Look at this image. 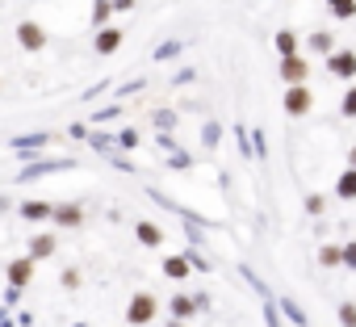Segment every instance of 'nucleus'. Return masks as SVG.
<instances>
[{
	"mask_svg": "<svg viewBox=\"0 0 356 327\" xmlns=\"http://www.w3.org/2000/svg\"><path fill=\"white\" fill-rule=\"evenodd\" d=\"M348 168H352V173H356V143H352V147H348Z\"/></svg>",
	"mask_w": 356,
	"mask_h": 327,
	"instance_id": "49",
	"label": "nucleus"
},
{
	"mask_svg": "<svg viewBox=\"0 0 356 327\" xmlns=\"http://www.w3.org/2000/svg\"><path fill=\"white\" fill-rule=\"evenodd\" d=\"M105 159H109V164H113V168H118V173H126V177H138V164H134V159H126V155H122V151H109V155H105Z\"/></svg>",
	"mask_w": 356,
	"mask_h": 327,
	"instance_id": "33",
	"label": "nucleus"
},
{
	"mask_svg": "<svg viewBox=\"0 0 356 327\" xmlns=\"http://www.w3.org/2000/svg\"><path fill=\"white\" fill-rule=\"evenodd\" d=\"M13 210L22 223H51L55 218V202H42V198H22Z\"/></svg>",
	"mask_w": 356,
	"mask_h": 327,
	"instance_id": "9",
	"label": "nucleus"
},
{
	"mask_svg": "<svg viewBox=\"0 0 356 327\" xmlns=\"http://www.w3.org/2000/svg\"><path fill=\"white\" fill-rule=\"evenodd\" d=\"M193 302H197V314H206V310L214 306V298H210L206 289H197V294H193Z\"/></svg>",
	"mask_w": 356,
	"mask_h": 327,
	"instance_id": "46",
	"label": "nucleus"
},
{
	"mask_svg": "<svg viewBox=\"0 0 356 327\" xmlns=\"http://www.w3.org/2000/svg\"><path fill=\"white\" fill-rule=\"evenodd\" d=\"M302 210H306L310 218H318V214L327 210V198H323V193H306V198H302Z\"/></svg>",
	"mask_w": 356,
	"mask_h": 327,
	"instance_id": "36",
	"label": "nucleus"
},
{
	"mask_svg": "<svg viewBox=\"0 0 356 327\" xmlns=\"http://www.w3.org/2000/svg\"><path fill=\"white\" fill-rule=\"evenodd\" d=\"M343 269H348V273H356V239H348V244H343Z\"/></svg>",
	"mask_w": 356,
	"mask_h": 327,
	"instance_id": "45",
	"label": "nucleus"
},
{
	"mask_svg": "<svg viewBox=\"0 0 356 327\" xmlns=\"http://www.w3.org/2000/svg\"><path fill=\"white\" fill-rule=\"evenodd\" d=\"M134 239H138L143 248H151V252H155V248H163V227H159V223H151V218H138V223H134Z\"/></svg>",
	"mask_w": 356,
	"mask_h": 327,
	"instance_id": "16",
	"label": "nucleus"
},
{
	"mask_svg": "<svg viewBox=\"0 0 356 327\" xmlns=\"http://www.w3.org/2000/svg\"><path fill=\"white\" fill-rule=\"evenodd\" d=\"M302 47H306V55H323V59H331V55L339 51L331 30H310V34L302 38Z\"/></svg>",
	"mask_w": 356,
	"mask_h": 327,
	"instance_id": "14",
	"label": "nucleus"
},
{
	"mask_svg": "<svg viewBox=\"0 0 356 327\" xmlns=\"http://www.w3.org/2000/svg\"><path fill=\"white\" fill-rule=\"evenodd\" d=\"M47 42H51V30H47L42 22H34V17H22V22H17V47H22L26 55L47 51Z\"/></svg>",
	"mask_w": 356,
	"mask_h": 327,
	"instance_id": "4",
	"label": "nucleus"
},
{
	"mask_svg": "<svg viewBox=\"0 0 356 327\" xmlns=\"http://www.w3.org/2000/svg\"><path fill=\"white\" fill-rule=\"evenodd\" d=\"M235 143H239V155L252 164V130H248L243 122H235Z\"/></svg>",
	"mask_w": 356,
	"mask_h": 327,
	"instance_id": "34",
	"label": "nucleus"
},
{
	"mask_svg": "<svg viewBox=\"0 0 356 327\" xmlns=\"http://www.w3.org/2000/svg\"><path fill=\"white\" fill-rule=\"evenodd\" d=\"M281 109H285V118H306V113L314 109V93H310L306 84H298V88H285V97H281Z\"/></svg>",
	"mask_w": 356,
	"mask_h": 327,
	"instance_id": "7",
	"label": "nucleus"
},
{
	"mask_svg": "<svg viewBox=\"0 0 356 327\" xmlns=\"http://www.w3.org/2000/svg\"><path fill=\"white\" fill-rule=\"evenodd\" d=\"M88 26H92V34H97V30H105V26H113V0H92Z\"/></svg>",
	"mask_w": 356,
	"mask_h": 327,
	"instance_id": "21",
	"label": "nucleus"
},
{
	"mask_svg": "<svg viewBox=\"0 0 356 327\" xmlns=\"http://www.w3.org/2000/svg\"><path fill=\"white\" fill-rule=\"evenodd\" d=\"M185 260L193 264V273H214V260H210L202 248H189V244H185Z\"/></svg>",
	"mask_w": 356,
	"mask_h": 327,
	"instance_id": "31",
	"label": "nucleus"
},
{
	"mask_svg": "<svg viewBox=\"0 0 356 327\" xmlns=\"http://www.w3.org/2000/svg\"><path fill=\"white\" fill-rule=\"evenodd\" d=\"M193 314H197V302H193V294H189V289H176V294L168 298V319L189 323Z\"/></svg>",
	"mask_w": 356,
	"mask_h": 327,
	"instance_id": "13",
	"label": "nucleus"
},
{
	"mask_svg": "<svg viewBox=\"0 0 356 327\" xmlns=\"http://www.w3.org/2000/svg\"><path fill=\"white\" fill-rule=\"evenodd\" d=\"M159 273H163L168 281H176V285H181V281H189V277H193V264L185 260V252H172V256H163Z\"/></svg>",
	"mask_w": 356,
	"mask_h": 327,
	"instance_id": "15",
	"label": "nucleus"
},
{
	"mask_svg": "<svg viewBox=\"0 0 356 327\" xmlns=\"http://www.w3.org/2000/svg\"><path fill=\"white\" fill-rule=\"evenodd\" d=\"M193 80H197V67H181V72L172 76V88H185V84H193Z\"/></svg>",
	"mask_w": 356,
	"mask_h": 327,
	"instance_id": "40",
	"label": "nucleus"
},
{
	"mask_svg": "<svg viewBox=\"0 0 356 327\" xmlns=\"http://www.w3.org/2000/svg\"><path fill=\"white\" fill-rule=\"evenodd\" d=\"M143 88H147V76L126 80V84H118V101H126V97H134V93H143Z\"/></svg>",
	"mask_w": 356,
	"mask_h": 327,
	"instance_id": "38",
	"label": "nucleus"
},
{
	"mask_svg": "<svg viewBox=\"0 0 356 327\" xmlns=\"http://www.w3.org/2000/svg\"><path fill=\"white\" fill-rule=\"evenodd\" d=\"M88 147H92V151H97V155L105 159L109 151H118V138H113L109 130H92V138H88Z\"/></svg>",
	"mask_w": 356,
	"mask_h": 327,
	"instance_id": "30",
	"label": "nucleus"
},
{
	"mask_svg": "<svg viewBox=\"0 0 356 327\" xmlns=\"http://www.w3.org/2000/svg\"><path fill=\"white\" fill-rule=\"evenodd\" d=\"M122 42H126V34H122V26H105V30H97V34H92V51H97L101 59H109V55H118V51H122Z\"/></svg>",
	"mask_w": 356,
	"mask_h": 327,
	"instance_id": "11",
	"label": "nucleus"
},
{
	"mask_svg": "<svg viewBox=\"0 0 356 327\" xmlns=\"http://www.w3.org/2000/svg\"><path fill=\"white\" fill-rule=\"evenodd\" d=\"M113 138H118V151H122V155H130V151H138V147H143V134H138L134 126H118V130H113Z\"/></svg>",
	"mask_w": 356,
	"mask_h": 327,
	"instance_id": "24",
	"label": "nucleus"
},
{
	"mask_svg": "<svg viewBox=\"0 0 356 327\" xmlns=\"http://www.w3.org/2000/svg\"><path fill=\"white\" fill-rule=\"evenodd\" d=\"M277 76H281V84H285V88H298V84H306V76H310V55H293V59H281Z\"/></svg>",
	"mask_w": 356,
	"mask_h": 327,
	"instance_id": "8",
	"label": "nucleus"
},
{
	"mask_svg": "<svg viewBox=\"0 0 356 327\" xmlns=\"http://www.w3.org/2000/svg\"><path fill=\"white\" fill-rule=\"evenodd\" d=\"M155 314H159V298H155L151 289L130 294V302H126V323H130V327H151Z\"/></svg>",
	"mask_w": 356,
	"mask_h": 327,
	"instance_id": "3",
	"label": "nucleus"
},
{
	"mask_svg": "<svg viewBox=\"0 0 356 327\" xmlns=\"http://www.w3.org/2000/svg\"><path fill=\"white\" fill-rule=\"evenodd\" d=\"M22 294H26V289H17V285H5V294H0V306H9V310H13V306L22 302Z\"/></svg>",
	"mask_w": 356,
	"mask_h": 327,
	"instance_id": "41",
	"label": "nucleus"
},
{
	"mask_svg": "<svg viewBox=\"0 0 356 327\" xmlns=\"http://www.w3.org/2000/svg\"><path fill=\"white\" fill-rule=\"evenodd\" d=\"M155 147H159L163 155H172V151H181V143H176L172 134H155Z\"/></svg>",
	"mask_w": 356,
	"mask_h": 327,
	"instance_id": "42",
	"label": "nucleus"
},
{
	"mask_svg": "<svg viewBox=\"0 0 356 327\" xmlns=\"http://www.w3.org/2000/svg\"><path fill=\"white\" fill-rule=\"evenodd\" d=\"M67 134H72V138H84V143H88V138H92V126H88V122H72V126H67Z\"/></svg>",
	"mask_w": 356,
	"mask_h": 327,
	"instance_id": "43",
	"label": "nucleus"
},
{
	"mask_svg": "<svg viewBox=\"0 0 356 327\" xmlns=\"http://www.w3.org/2000/svg\"><path fill=\"white\" fill-rule=\"evenodd\" d=\"M339 327H356V302H339Z\"/></svg>",
	"mask_w": 356,
	"mask_h": 327,
	"instance_id": "39",
	"label": "nucleus"
},
{
	"mask_svg": "<svg viewBox=\"0 0 356 327\" xmlns=\"http://www.w3.org/2000/svg\"><path fill=\"white\" fill-rule=\"evenodd\" d=\"M163 168L189 173V168H197V155H193V151H172V155H163Z\"/></svg>",
	"mask_w": 356,
	"mask_h": 327,
	"instance_id": "26",
	"label": "nucleus"
},
{
	"mask_svg": "<svg viewBox=\"0 0 356 327\" xmlns=\"http://www.w3.org/2000/svg\"><path fill=\"white\" fill-rule=\"evenodd\" d=\"M122 113H126V105H122V101H109V105H101V109H92V113H88V126H92V130H101V126L118 122Z\"/></svg>",
	"mask_w": 356,
	"mask_h": 327,
	"instance_id": "20",
	"label": "nucleus"
},
{
	"mask_svg": "<svg viewBox=\"0 0 356 327\" xmlns=\"http://www.w3.org/2000/svg\"><path fill=\"white\" fill-rule=\"evenodd\" d=\"M138 5V0H113V13H130Z\"/></svg>",
	"mask_w": 356,
	"mask_h": 327,
	"instance_id": "48",
	"label": "nucleus"
},
{
	"mask_svg": "<svg viewBox=\"0 0 356 327\" xmlns=\"http://www.w3.org/2000/svg\"><path fill=\"white\" fill-rule=\"evenodd\" d=\"M185 38H163L159 47H151V63H172V59H181L185 55Z\"/></svg>",
	"mask_w": 356,
	"mask_h": 327,
	"instance_id": "18",
	"label": "nucleus"
},
{
	"mask_svg": "<svg viewBox=\"0 0 356 327\" xmlns=\"http://www.w3.org/2000/svg\"><path fill=\"white\" fill-rule=\"evenodd\" d=\"M335 198H339V202H356V173H352V168H343V173L335 177Z\"/></svg>",
	"mask_w": 356,
	"mask_h": 327,
	"instance_id": "27",
	"label": "nucleus"
},
{
	"mask_svg": "<svg viewBox=\"0 0 356 327\" xmlns=\"http://www.w3.org/2000/svg\"><path fill=\"white\" fill-rule=\"evenodd\" d=\"M273 47H277V55H281V59H293V55H302V38H298L289 26L273 34Z\"/></svg>",
	"mask_w": 356,
	"mask_h": 327,
	"instance_id": "19",
	"label": "nucleus"
},
{
	"mask_svg": "<svg viewBox=\"0 0 356 327\" xmlns=\"http://www.w3.org/2000/svg\"><path fill=\"white\" fill-rule=\"evenodd\" d=\"M323 67H327V76H331V80L352 84V80H356V51H352V47H339L331 59H323Z\"/></svg>",
	"mask_w": 356,
	"mask_h": 327,
	"instance_id": "6",
	"label": "nucleus"
},
{
	"mask_svg": "<svg viewBox=\"0 0 356 327\" xmlns=\"http://www.w3.org/2000/svg\"><path fill=\"white\" fill-rule=\"evenodd\" d=\"M163 327H189V323H176V319H168V323H163Z\"/></svg>",
	"mask_w": 356,
	"mask_h": 327,
	"instance_id": "50",
	"label": "nucleus"
},
{
	"mask_svg": "<svg viewBox=\"0 0 356 327\" xmlns=\"http://www.w3.org/2000/svg\"><path fill=\"white\" fill-rule=\"evenodd\" d=\"M105 88H109V80H97V84H92V88H88V93H84V101H97V97H101V93H105Z\"/></svg>",
	"mask_w": 356,
	"mask_h": 327,
	"instance_id": "47",
	"label": "nucleus"
},
{
	"mask_svg": "<svg viewBox=\"0 0 356 327\" xmlns=\"http://www.w3.org/2000/svg\"><path fill=\"white\" fill-rule=\"evenodd\" d=\"M323 5H327V13L335 22H352L356 17V0H323Z\"/></svg>",
	"mask_w": 356,
	"mask_h": 327,
	"instance_id": "29",
	"label": "nucleus"
},
{
	"mask_svg": "<svg viewBox=\"0 0 356 327\" xmlns=\"http://www.w3.org/2000/svg\"><path fill=\"white\" fill-rule=\"evenodd\" d=\"M176 122H181V113H176L172 105H163V109H155V113H151V130H155V134H172V130H176Z\"/></svg>",
	"mask_w": 356,
	"mask_h": 327,
	"instance_id": "22",
	"label": "nucleus"
},
{
	"mask_svg": "<svg viewBox=\"0 0 356 327\" xmlns=\"http://www.w3.org/2000/svg\"><path fill=\"white\" fill-rule=\"evenodd\" d=\"M339 113H343L348 122H356V84L343 88V97H339Z\"/></svg>",
	"mask_w": 356,
	"mask_h": 327,
	"instance_id": "35",
	"label": "nucleus"
},
{
	"mask_svg": "<svg viewBox=\"0 0 356 327\" xmlns=\"http://www.w3.org/2000/svg\"><path fill=\"white\" fill-rule=\"evenodd\" d=\"M59 252V239H55V231L47 227V231H34L30 239H26V256L30 260H51Z\"/></svg>",
	"mask_w": 356,
	"mask_h": 327,
	"instance_id": "10",
	"label": "nucleus"
},
{
	"mask_svg": "<svg viewBox=\"0 0 356 327\" xmlns=\"http://www.w3.org/2000/svg\"><path fill=\"white\" fill-rule=\"evenodd\" d=\"M72 168H80V159L76 155H42V159H34V164H26V168H17V185H34V181H42V177H51V173H72Z\"/></svg>",
	"mask_w": 356,
	"mask_h": 327,
	"instance_id": "1",
	"label": "nucleus"
},
{
	"mask_svg": "<svg viewBox=\"0 0 356 327\" xmlns=\"http://www.w3.org/2000/svg\"><path fill=\"white\" fill-rule=\"evenodd\" d=\"M72 327H88V323H84V319H76V323H72Z\"/></svg>",
	"mask_w": 356,
	"mask_h": 327,
	"instance_id": "51",
	"label": "nucleus"
},
{
	"mask_svg": "<svg viewBox=\"0 0 356 327\" xmlns=\"http://www.w3.org/2000/svg\"><path fill=\"white\" fill-rule=\"evenodd\" d=\"M222 134H227V126H222L218 118H206V122H202V143H206L210 151H218V147H222Z\"/></svg>",
	"mask_w": 356,
	"mask_h": 327,
	"instance_id": "23",
	"label": "nucleus"
},
{
	"mask_svg": "<svg viewBox=\"0 0 356 327\" xmlns=\"http://www.w3.org/2000/svg\"><path fill=\"white\" fill-rule=\"evenodd\" d=\"M239 277H243V281H248V285L256 289V298H260V302H273V289L264 285V277H260V273H256L252 264H239Z\"/></svg>",
	"mask_w": 356,
	"mask_h": 327,
	"instance_id": "25",
	"label": "nucleus"
},
{
	"mask_svg": "<svg viewBox=\"0 0 356 327\" xmlns=\"http://www.w3.org/2000/svg\"><path fill=\"white\" fill-rule=\"evenodd\" d=\"M252 155H256L260 164L268 159V143H264V126H256V130H252Z\"/></svg>",
	"mask_w": 356,
	"mask_h": 327,
	"instance_id": "37",
	"label": "nucleus"
},
{
	"mask_svg": "<svg viewBox=\"0 0 356 327\" xmlns=\"http://www.w3.org/2000/svg\"><path fill=\"white\" fill-rule=\"evenodd\" d=\"M318 264L323 269H343V244H323L318 248Z\"/></svg>",
	"mask_w": 356,
	"mask_h": 327,
	"instance_id": "28",
	"label": "nucleus"
},
{
	"mask_svg": "<svg viewBox=\"0 0 356 327\" xmlns=\"http://www.w3.org/2000/svg\"><path fill=\"white\" fill-rule=\"evenodd\" d=\"M0 93H5V80H0Z\"/></svg>",
	"mask_w": 356,
	"mask_h": 327,
	"instance_id": "52",
	"label": "nucleus"
},
{
	"mask_svg": "<svg viewBox=\"0 0 356 327\" xmlns=\"http://www.w3.org/2000/svg\"><path fill=\"white\" fill-rule=\"evenodd\" d=\"M59 285H63V289H80V269H63Z\"/></svg>",
	"mask_w": 356,
	"mask_h": 327,
	"instance_id": "44",
	"label": "nucleus"
},
{
	"mask_svg": "<svg viewBox=\"0 0 356 327\" xmlns=\"http://www.w3.org/2000/svg\"><path fill=\"white\" fill-rule=\"evenodd\" d=\"M260 314H264V327H285V314H281L277 298L273 302H260Z\"/></svg>",
	"mask_w": 356,
	"mask_h": 327,
	"instance_id": "32",
	"label": "nucleus"
},
{
	"mask_svg": "<svg viewBox=\"0 0 356 327\" xmlns=\"http://www.w3.org/2000/svg\"><path fill=\"white\" fill-rule=\"evenodd\" d=\"M34 264H38V260H30V256H13V260L5 264V281L17 285V289H26V285L34 281Z\"/></svg>",
	"mask_w": 356,
	"mask_h": 327,
	"instance_id": "12",
	"label": "nucleus"
},
{
	"mask_svg": "<svg viewBox=\"0 0 356 327\" xmlns=\"http://www.w3.org/2000/svg\"><path fill=\"white\" fill-rule=\"evenodd\" d=\"M277 306H281V314H285L293 327H310V314H306V306H302L293 294H281V298H277Z\"/></svg>",
	"mask_w": 356,
	"mask_h": 327,
	"instance_id": "17",
	"label": "nucleus"
},
{
	"mask_svg": "<svg viewBox=\"0 0 356 327\" xmlns=\"http://www.w3.org/2000/svg\"><path fill=\"white\" fill-rule=\"evenodd\" d=\"M84 223H88L84 202H55V218H51L55 231H76V227H84Z\"/></svg>",
	"mask_w": 356,
	"mask_h": 327,
	"instance_id": "5",
	"label": "nucleus"
},
{
	"mask_svg": "<svg viewBox=\"0 0 356 327\" xmlns=\"http://www.w3.org/2000/svg\"><path fill=\"white\" fill-rule=\"evenodd\" d=\"M51 143H55L51 130H26V134H13V138H9V151L22 159V168H26V164L42 159V151H47Z\"/></svg>",
	"mask_w": 356,
	"mask_h": 327,
	"instance_id": "2",
	"label": "nucleus"
}]
</instances>
